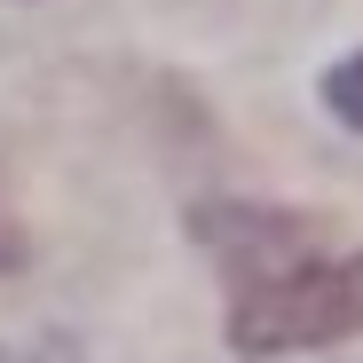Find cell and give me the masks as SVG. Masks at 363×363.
<instances>
[{
  "label": "cell",
  "mask_w": 363,
  "mask_h": 363,
  "mask_svg": "<svg viewBox=\"0 0 363 363\" xmlns=\"http://www.w3.org/2000/svg\"><path fill=\"white\" fill-rule=\"evenodd\" d=\"M198 237L229 261V340L237 355H292L363 332V253L332 229L261 206H206Z\"/></svg>",
  "instance_id": "obj_1"
},
{
  "label": "cell",
  "mask_w": 363,
  "mask_h": 363,
  "mask_svg": "<svg viewBox=\"0 0 363 363\" xmlns=\"http://www.w3.org/2000/svg\"><path fill=\"white\" fill-rule=\"evenodd\" d=\"M324 103H332V118H347V127L363 135V55H347V64L324 72Z\"/></svg>",
  "instance_id": "obj_2"
},
{
  "label": "cell",
  "mask_w": 363,
  "mask_h": 363,
  "mask_svg": "<svg viewBox=\"0 0 363 363\" xmlns=\"http://www.w3.org/2000/svg\"><path fill=\"white\" fill-rule=\"evenodd\" d=\"M9 269H24V229L9 221V206H0V277Z\"/></svg>",
  "instance_id": "obj_3"
}]
</instances>
